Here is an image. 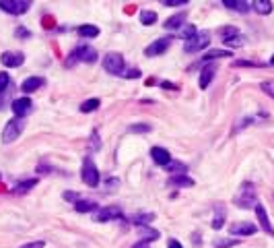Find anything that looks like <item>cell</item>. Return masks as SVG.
Instances as JSON below:
<instances>
[{"mask_svg": "<svg viewBox=\"0 0 274 248\" xmlns=\"http://www.w3.org/2000/svg\"><path fill=\"white\" fill-rule=\"evenodd\" d=\"M233 35H239V29H237V27H231V25H227V27H223V29H221V37H223V39L233 37Z\"/></svg>", "mask_w": 274, "mask_h": 248, "instance_id": "cell-33", "label": "cell"}, {"mask_svg": "<svg viewBox=\"0 0 274 248\" xmlns=\"http://www.w3.org/2000/svg\"><path fill=\"white\" fill-rule=\"evenodd\" d=\"M233 64H235V66H266L264 62H254V60H235V62H233Z\"/></svg>", "mask_w": 274, "mask_h": 248, "instance_id": "cell-39", "label": "cell"}, {"mask_svg": "<svg viewBox=\"0 0 274 248\" xmlns=\"http://www.w3.org/2000/svg\"><path fill=\"white\" fill-rule=\"evenodd\" d=\"M44 246H46L44 240H35V242H27V244H23L19 248H44Z\"/></svg>", "mask_w": 274, "mask_h": 248, "instance_id": "cell-41", "label": "cell"}, {"mask_svg": "<svg viewBox=\"0 0 274 248\" xmlns=\"http://www.w3.org/2000/svg\"><path fill=\"white\" fill-rule=\"evenodd\" d=\"M235 244H239V242L237 240H229V238H223V240H216L214 242L216 248H229V246H235Z\"/></svg>", "mask_w": 274, "mask_h": 248, "instance_id": "cell-38", "label": "cell"}, {"mask_svg": "<svg viewBox=\"0 0 274 248\" xmlns=\"http://www.w3.org/2000/svg\"><path fill=\"white\" fill-rule=\"evenodd\" d=\"M23 128H25V120L23 118H12V120H8L6 126H4V130H2V143L4 145L15 143L19 136H21Z\"/></svg>", "mask_w": 274, "mask_h": 248, "instance_id": "cell-3", "label": "cell"}, {"mask_svg": "<svg viewBox=\"0 0 274 248\" xmlns=\"http://www.w3.org/2000/svg\"><path fill=\"white\" fill-rule=\"evenodd\" d=\"M64 201H70V203H78L80 201V195H78V192H74V190H66L64 192Z\"/></svg>", "mask_w": 274, "mask_h": 248, "instance_id": "cell-37", "label": "cell"}, {"mask_svg": "<svg viewBox=\"0 0 274 248\" xmlns=\"http://www.w3.org/2000/svg\"><path fill=\"white\" fill-rule=\"evenodd\" d=\"M260 87H262V91H264L266 95H270V98L274 100V81H264Z\"/></svg>", "mask_w": 274, "mask_h": 248, "instance_id": "cell-35", "label": "cell"}, {"mask_svg": "<svg viewBox=\"0 0 274 248\" xmlns=\"http://www.w3.org/2000/svg\"><path fill=\"white\" fill-rule=\"evenodd\" d=\"M10 108H12V114H15V118H25L33 110V104H31L29 98H19V100H12Z\"/></svg>", "mask_w": 274, "mask_h": 248, "instance_id": "cell-11", "label": "cell"}, {"mask_svg": "<svg viewBox=\"0 0 274 248\" xmlns=\"http://www.w3.org/2000/svg\"><path fill=\"white\" fill-rule=\"evenodd\" d=\"M76 60H78V56H76V52H70V56H68V58H66V66H68V68H70V66H74V62H76Z\"/></svg>", "mask_w": 274, "mask_h": 248, "instance_id": "cell-43", "label": "cell"}, {"mask_svg": "<svg viewBox=\"0 0 274 248\" xmlns=\"http://www.w3.org/2000/svg\"><path fill=\"white\" fill-rule=\"evenodd\" d=\"M188 0H163V6H184Z\"/></svg>", "mask_w": 274, "mask_h": 248, "instance_id": "cell-40", "label": "cell"}, {"mask_svg": "<svg viewBox=\"0 0 274 248\" xmlns=\"http://www.w3.org/2000/svg\"><path fill=\"white\" fill-rule=\"evenodd\" d=\"M167 246H169V248H184V246H182L180 242H177L175 238H169V240H167Z\"/></svg>", "mask_w": 274, "mask_h": 248, "instance_id": "cell-44", "label": "cell"}, {"mask_svg": "<svg viewBox=\"0 0 274 248\" xmlns=\"http://www.w3.org/2000/svg\"><path fill=\"white\" fill-rule=\"evenodd\" d=\"M165 170L171 174V176H175V174H186V163H182V161H171L169 165H165Z\"/></svg>", "mask_w": 274, "mask_h": 248, "instance_id": "cell-29", "label": "cell"}, {"mask_svg": "<svg viewBox=\"0 0 274 248\" xmlns=\"http://www.w3.org/2000/svg\"><path fill=\"white\" fill-rule=\"evenodd\" d=\"M76 56H78V60H83V62H87V64H93V62H97V50H95L93 46H89V44H80L76 50Z\"/></svg>", "mask_w": 274, "mask_h": 248, "instance_id": "cell-12", "label": "cell"}, {"mask_svg": "<svg viewBox=\"0 0 274 248\" xmlns=\"http://www.w3.org/2000/svg\"><path fill=\"white\" fill-rule=\"evenodd\" d=\"M17 37H29V31H27L25 27H19V29H17Z\"/></svg>", "mask_w": 274, "mask_h": 248, "instance_id": "cell-45", "label": "cell"}, {"mask_svg": "<svg viewBox=\"0 0 274 248\" xmlns=\"http://www.w3.org/2000/svg\"><path fill=\"white\" fill-rule=\"evenodd\" d=\"M169 184L177 186V188H190V186H194V180L186 174H175V176L169 178Z\"/></svg>", "mask_w": 274, "mask_h": 248, "instance_id": "cell-20", "label": "cell"}, {"mask_svg": "<svg viewBox=\"0 0 274 248\" xmlns=\"http://www.w3.org/2000/svg\"><path fill=\"white\" fill-rule=\"evenodd\" d=\"M223 44H225L227 48H239V46H243V44H245V37L239 33V35H233V37L223 39Z\"/></svg>", "mask_w": 274, "mask_h": 248, "instance_id": "cell-30", "label": "cell"}, {"mask_svg": "<svg viewBox=\"0 0 274 248\" xmlns=\"http://www.w3.org/2000/svg\"><path fill=\"white\" fill-rule=\"evenodd\" d=\"M198 33V29H196V25H184V29H180V37L182 39H192V37H194Z\"/></svg>", "mask_w": 274, "mask_h": 248, "instance_id": "cell-32", "label": "cell"}, {"mask_svg": "<svg viewBox=\"0 0 274 248\" xmlns=\"http://www.w3.org/2000/svg\"><path fill=\"white\" fill-rule=\"evenodd\" d=\"M186 19H188V10L175 12V15H171L165 23H163V27H165V29H169V31H173V29H180V27H184Z\"/></svg>", "mask_w": 274, "mask_h": 248, "instance_id": "cell-15", "label": "cell"}, {"mask_svg": "<svg viewBox=\"0 0 274 248\" xmlns=\"http://www.w3.org/2000/svg\"><path fill=\"white\" fill-rule=\"evenodd\" d=\"M128 222H132L134 226H138V228H146L150 222H155V213H134L128 217Z\"/></svg>", "mask_w": 274, "mask_h": 248, "instance_id": "cell-18", "label": "cell"}, {"mask_svg": "<svg viewBox=\"0 0 274 248\" xmlns=\"http://www.w3.org/2000/svg\"><path fill=\"white\" fill-rule=\"evenodd\" d=\"M252 8L256 12H260V15H270V12H272V2H270V0H254Z\"/></svg>", "mask_w": 274, "mask_h": 248, "instance_id": "cell-24", "label": "cell"}, {"mask_svg": "<svg viewBox=\"0 0 274 248\" xmlns=\"http://www.w3.org/2000/svg\"><path fill=\"white\" fill-rule=\"evenodd\" d=\"M124 66H126V62H124V56H122L120 52H107V54H105V58H103V68H105L109 75H114V77L124 75V73H126Z\"/></svg>", "mask_w": 274, "mask_h": 248, "instance_id": "cell-2", "label": "cell"}, {"mask_svg": "<svg viewBox=\"0 0 274 248\" xmlns=\"http://www.w3.org/2000/svg\"><path fill=\"white\" fill-rule=\"evenodd\" d=\"M93 219L99 224H105V222H114V219H124V213H122L120 207H105V209L95 211Z\"/></svg>", "mask_w": 274, "mask_h": 248, "instance_id": "cell-7", "label": "cell"}, {"mask_svg": "<svg viewBox=\"0 0 274 248\" xmlns=\"http://www.w3.org/2000/svg\"><path fill=\"white\" fill-rule=\"evenodd\" d=\"M268 64H272V66H274V56H272V58H270V62H268Z\"/></svg>", "mask_w": 274, "mask_h": 248, "instance_id": "cell-48", "label": "cell"}, {"mask_svg": "<svg viewBox=\"0 0 274 248\" xmlns=\"http://www.w3.org/2000/svg\"><path fill=\"white\" fill-rule=\"evenodd\" d=\"M74 209H76L78 213H91V211H97L99 207H97V203H93V201H83V199H80V201L74 205Z\"/></svg>", "mask_w": 274, "mask_h": 248, "instance_id": "cell-26", "label": "cell"}, {"mask_svg": "<svg viewBox=\"0 0 274 248\" xmlns=\"http://www.w3.org/2000/svg\"><path fill=\"white\" fill-rule=\"evenodd\" d=\"M138 236H140V240H144V242H153V240L159 238V232L153 230L150 226H146V228H138Z\"/></svg>", "mask_w": 274, "mask_h": 248, "instance_id": "cell-25", "label": "cell"}, {"mask_svg": "<svg viewBox=\"0 0 274 248\" xmlns=\"http://www.w3.org/2000/svg\"><path fill=\"white\" fill-rule=\"evenodd\" d=\"M235 207L239 209H252V207L258 205V192H256V186L252 182H243L239 186V190L235 192V199H233Z\"/></svg>", "mask_w": 274, "mask_h": 248, "instance_id": "cell-1", "label": "cell"}, {"mask_svg": "<svg viewBox=\"0 0 274 248\" xmlns=\"http://www.w3.org/2000/svg\"><path fill=\"white\" fill-rule=\"evenodd\" d=\"M214 73H216V64H212V62L210 64H204V68L200 71V89H206L210 85Z\"/></svg>", "mask_w": 274, "mask_h": 248, "instance_id": "cell-16", "label": "cell"}, {"mask_svg": "<svg viewBox=\"0 0 274 248\" xmlns=\"http://www.w3.org/2000/svg\"><path fill=\"white\" fill-rule=\"evenodd\" d=\"M225 8L229 10H237V12H248L252 8V2H245V0H225Z\"/></svg>", "mask_w": 274, "mask_h": 248, "instance_id": "cell-22", "label": "cell"}, {"mask_svg": "<svg viewBox=\"0 0 274 248\" xmlns=\"http://www.w3.org/2000/svg\"><path fill=\"white\" fill-rule=\"evenodd\" d=\"M171 39H173V37H161V39H155L153 44L144 48V54H146L148 58H153V56H161V54L169 48Z\"/></svg>", "mask_w": 274, "mask_h": 248, "instance_id": "cell-9", "label": "cell"}, {"mask_svg": "<svg viewBox=\"0 0 274 248\" xmlns=\"http://www.w3.org/2000/svg\"><path fill=\"white\" fill-rule=\"evenodd\" d=\"M254 211H256V217H258L260 228H262V230L268 234V236L274 238V228H272V224H270V217H268V213H266V209H264V205L258 203V205L254 207Z\"/></svg>", "mask_w": 274, "mask_h": 248, "instance_id": "cell-10", "label": "cell"}, {"mask_svg": "<svg viewBox=\"0 0 274 248\" xmlns=\"http://www.w3.org/2000/svg\"><path fill=\"white\" fill-rule=\"evenodd\" d=\"M229 232L233 234V236H254V234L258 232V226H254L250 222H237V224H233L229 228Z\"/></svg>", "mask_w": 274, "mask_h": 248, "instance_id": "cell-13", "label": "cell"}, {"mask_svg": "<svg viewBox=\"0 0 274 248\" xmlns=\"http://www.w3.org/2000/svg\"><path fill=\"white\" fill-rule=\"evenodd\" d=\"M78 35L80 37H97L99 35V27H95V25H80L78 27Z\"/></svg>", "mask_w": 274, "mask_h": 248, "instance_id": "cell-27", "label": "cell"}, {"mask_svg": "<svg viewBox=\"0 0 274 248\" xmlns=\"http://www.w3.org/2000/svg\"><path fill=\"white\" fill-rule=\"evenodd\" d=\"M44 85H46V79L44 77H29L27 81H23L21 89H23V93H33L39 87H44Z\"/></svg>", "mask_w": 274, "mask_h": 248, "instance_id": "cell-17", "label": "cell"}, {"mask_svg": "<svg viewBox=\"0 0 274 248\" xmlns=\"http://www.w3.org/2000/svg\"><path fill=\"white\" fill-rule=\"evenodd\" d=\"M208 44H210V33L208 31H198L194 37L188 39L184 44V50L188 54H196V52H202Z\"/></svg>", "mask_w": 274, "mask_h": 248, "instance_id": "cell-5", "label": "cell"}, {"mask_svg": "<svg viewBox=\"0 0 274 248\" xmlns=\"http://www.w3.org/2000/svg\"><path fill=\"white\" fill-rule=\"evenodd\" d=\"M150 159H153L157 165H163V168L173 161L171 159V153H169L167 149H163V147H153V149H150Z\"/></svg>", "mask_w": 274, "mask_h": 248, "instance_id": "cell-14", "label": "cell"}, {"mask_svg": "<svg viewBox=\"0 0 274 248\" xmlns=\"http://www.w3.org/2000/svg\"><path fill=\"white\" fill-rule=\"evenodd\" d=\"M101 106V102L97 100V98H91V100H87V102H83L80 104V112L83 114H91V112H95Z\"/></svg>", "mask_w": 274, "mask_h": 248, "instance_id": "cell-28", "label": "cell"}, {"mask_svg": "<svg viewBox=\"0 0 274 248\" xmlns=\"http://www.w3.org/2000/svg\"><path fill=\"white\" fill-rule=\"evenodd\" d=\"M132 248H150V246H148V242H144V240H140V242H136V244H134Z\"/></svg>", "mask_w": 274, "mask_h": 248, "instance_id": "cell-46", "label": "cell"}, {"mask_svg": "<svg viewBox=\"0 0 274 248\" xmlns=\"http://www.w3.org/2000/svg\"><path fill=\"white\" fill-rule=\"evenodd\" d=\"M140 23L142 25H155L157 23V12L155 10H142L140 12Z\"/></svg>", "mask_w": 274, "mask_h": 248, "instance_id": "cell-31", "label": "cell"}, {"mask_svg": "<svg viewBox=\"0 0 274 248\" xmlns=\"http://www.w3.org/2000/svg\"><path fill=\"white\" fill-rule=\"evenodd\" d=\"M163 87H165V89H175V91H177V89H180V87H177V85H171V83H167V81H165V83H163Z\"/></svg>", "mask_w": 274, "mask_h": 248, "instance_id": "cell-47", "label": "cell"}, {"mask_svg": "<svg viewBox=\"0 0 274 248\" xmlns=\"http://www.w3.org/2000/svg\"><path fill=\"white\" fill-rule=\"evenodd\" d=\"M31 8L29 0H0V10L8 12V15H23Z\"/></svg>", "mask_w": 274, "mask_h": 248, "instance_id": "cell-6", "label": "cell"}, {"mask_svg": "<svg viewBox=\"0 0 274 248\" xmlns=\"http://www.w3.org/2000/svg\"><path fill=\"white\" fill-rule=\"evenodd\" d=\"M214 58H231V50H210L202 56L200 64H210Z\"/></svg>", "mask_w": 274, "mask_h": 248, "instance_id": "cell-19", "label": "cell"}, {"mask_svg": "<svg viewBox=\"0 0 274 248\" xmlns=\"http://www.w3.org/2000/svg\"><path fill=\"white\" fill-rule=\"evenodd\" d=\"M80 178H83V182L87 184V186H91V188H95L99 184V170H97V165L93 163V159L91 157H85L83 159V170H80Z\"/></svg>", "mask_w": 274, "mask_h": 248, "instance_id": "cell-4", "label": "cell"}, {"mask_svg": "<svg viewBox=\"0 0 274 248\" xmlns=\"http://www.w3.org/2000/svg\"><path fill=\"white\" fill-rule=\"evenodd\" d=\"M0 62H2L6 68H19V66H23V62H25V54L23 52H15V50H6V52H2V56H0Z\"/></svg>", "mask_w": 274, "mask_h": 248, "instance_id": "cell-8", "label": "cell"}, {"mask_svg": "<svg viewBox=\"0 0 274 248\" xmlns=\"http://www.w3.org/2000/svg\"><path fill=\"white\" fill-rule=\"evenodd\" d=\"M150 126L148 124H132V126H128V132H148Z\"/></svg>", "mask_w": 274, "mask_h": 248, "instance_id": "cell-36", "label": "cell"}, {"mask_svg": "<svg viewBox=\"0 0 274 248\" xmlns=\"http://www.w3.org/2000/svg\"><path fill=\"white\" fill-rule=\"evenodd\" d=\"M8 87H10V77H8V73H0V93L6 91Z\"/></svg>", "mask_w": 274, "mask_h": 248, "instance_id": "cell-34", "label": "cell"}, {"mask_svg": "<svg viewBox=\"0 0 274 248\" xmlns=\"http://www.w3.org/2000/svg\"><path fill=\"white\" fill-rule=\"evenodd\" d=\"M225 217H227L225 205H216L214 207V217H212V228L214 230H221L225 226Z\"/></svg>", "mask_w": 274, "mask_h": 248, "instance_id": "cell-23", "label": "cell"}, {"mask_svg": "<svg viewBox=\"0 0 274 248\" xmlns=\"http://www.w3.org/2000/svg\"><path fill=\"white\" fill-rule=\"evenodd\" d=\"M37 184V178H27V180H19L12 186V192H17V195H25V192H29L33 186Z\"/></svg>", "mask_w": 274, "mask_h": 248, "instance_id": "cell-21", "label": "cell"}, {"mask_svg": "<svg viewBox=\"0 0 274 248\" xmlns=\"http://www.w3.org/2000/svg\"><path fill=\"white\" fill-rule=\"evenodd\" d=\"M124 77L126 79H138L140 77V71H138V68H128V71L124 73Z\"/></svg>", "mask_w": 274, "mask_h": 248, "instance_id": "cell-42", "label": "cell"}]
</instances>
